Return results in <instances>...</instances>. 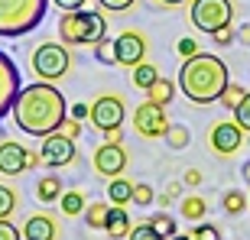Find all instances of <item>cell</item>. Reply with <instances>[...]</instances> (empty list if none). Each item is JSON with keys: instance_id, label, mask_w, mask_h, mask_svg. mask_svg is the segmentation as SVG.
Masks as SVG:
<instances>
[{"instance_id": "36", "label": "cell", "mask_w": 250, "mask_h": 240, "mask_svg": "<svg viewBox=\"0 0 250 240\" xmlns=\"http://www.w3.org/2000/svg\"><path fill=\"white\" fill-rule=\"evenodd\" d=\"M59 133H65V137H78V133H82V120H75V117H65L62 120V127H59Z\"/></svg>"}, {"instance_id": "2", "label": "cell", "mask_w": 250, "mask_h": 240, "mask_svg": "<svg viewBox=\"0 0 250 240\" xmlns=\"http://www.w3.org/2000/svg\"><path fill=\"white\" fill-rule=\"evenodd\" d=\"M228 81H231V72H228L224 59L198 52V56H192V59L182 62L176 84H179V91L186 94L192 104H202V107H205V104L221 101Z\"/></svg>"}, {"instance_id": "40", "label": "cell", "mask_w": 250, "mask_h": 240, "mask_svg": "<svg viewBox=\"0 0 250 240\" xmlns=\"http://www.w3.org/2000/svg\"><path fill=\"white\" fill-rule=\"evenodd\" d=\"M52 3H56L62 13H72V10H84V3H88V0H52Z\"/></svg>"}, {"instance_id": "32", "label": "cell", "mask_w": 250, "mask_h": 240, "mask_svg": "<svg viewBox=\"0 0 250 240\" xmlns=\"http://www.w3.org/2000/svg\"><path fill=\"white\" fill-rule=\"evenodd\" d=\"M231 114H234V120H237V123L244 127V133H250V91L244 94V101L237 104V107H234Z\"/></svg>"}, {"instance_id": "26", "label": "cell", "mask_w": 250, "mask_h": 240, "mask_svg": "<svg viewBox=\"0 0 250 240\" xmlns=\"http://www.w3.org/2000/svg\"><path fill=\"white\" fill-rule=\"evenodd\" d=\"M221 208H224L228 214H241L244 208H250V204H247V195H244L241 188H231V192H224V195H221Z\"/></svg>"}, {"instance_id": "37", "label": "cell", "mask_w": 250, "mask_h": 240, "mask_svg": "<svg viewBox=\"0 0 250 240\" xmlns=\"http://www.w3.org/2000/svg\"><path fill=\"white\" fill-rule=\"evenodd\" d=\"M179 56H186V59H192V56H198V52H202V49H198V42H195V39H179Z\"/></svg>"}, {"instance_id": "35", "label": "cell", "mask_w": 250, "mask_h": 240, "mask_svg": "<svg viewBox=\"0 0 250 240\" xmlns=\"http://www.w3.org/2000/svg\"><path fill=\"white\" fill-rule=\"evenodd\" d=\"M101 3V10H107V13H124V10H130L137 0H98Z\"/></svg>"}, {"instance_id": "34", "label": "cell", "mask_w": 250, "mask_h": 240, "mask_svg": "<svg viewBox=\"0 0 250 240\" xmlns=\"http://www.w3.org/2000/svg\"><path fill=\"white\" fill-rule=\"evenodd\" d=\"M211 39H214V46L228 49V46H234V42H237V29H218Z\"/></svg>"}, {"instance_id": "21", "label": "cell", "mask_w": 250, "mask_h": 240, "mask_svg": "<svg viewBox=\"0 0 250 240\" xmlns=\"http://www.w3.org/2000/svg\"><path fill=\"white\" fill-rule=\"evenodd\" d=\"M156 78H159V68H156L153 62H140V65H133V75H130L133 88H143V91H149Z\"/></svg>"}, {"instance_id": "5", "label": "cell", "mask_w": 250, "mask_h": 240, "mask_svg": "<svg viewBox=\"0 0 250 240\" xmlns=\"http://www.w3.org/2000/svg\"><path fill=\"white\" fill-rule=\"evenodd\" d=\"M29 62H33V75L39 81H59L72 68V52L65 49V42H42L33 49Z\"/></svg>"}, {"instance_id": "44", "label": "cell", "mask_w": 250, "mask_h": 240, "mask_svg": "<svg viewBox=\"0 0 250 240\" xmlns=\"http://www.w3.org/2000/svg\"><path fill=\"white\" fill-rule=\"evenodd\" d=\"M241 176H244V182L250 185V159H247V162H244V169H241Z\"/></svg>"}, {"instance_id": "4", "label": "cell", "mask_w": 250, "mask_h": 240, "mask_svg": "<svg viewBox=\"0 0 250 240\" xmlns=\"http://www.w3.org/2000/svg\"><path fill=\"white\" fill-rule=\"evenodd\" d=\"M49 0H0V36H26L29 29L42 23Z\"/></svg>"}, {"instance_id": "6", "label": "cell", "mask_w": 250, "mask_h": 240, "mask_svg": "<svg viewBox=\"0 0 250 240\" xmlns=\"http://www.w3.org/2000/svg\"><path fill=\"white\" fill-rule=\"evenodd\" d=\"M124 117H127V101L121 94H101L94 98L91 104V123L104 133V140L111 143H121V127H124Z\"/></svg>"}, {"instance_id": "33", "label": "cell", "mask_w": 250, "mask_h": 240, "mask_svg": "<svg viewBox=\"0 0 250 240\" xmlns=\"http://www.w3.org/2000/svg\"><path fill=\"white\" fill-rule=\"evenodd\" d=\"M153 201H156V192H153L149 185H143V182H137V185H133V204L146 208V204H153Z\"/></svg>"}, {"instance_id": "1", "label": "cell", "mask_w": 250, "mask_h": 240, "mask_svg": "<svg viewBox=\"0 0 250 240\" xmlns=\"http://www.w3.org/2000/svg\"><path fill=\"white\" fill-rule=\"evenodd\" d=\"M10 114H13V123H17L20 133L49 137L68 117V101H65V94L52 81H33V84L20 88Z\"/></svg>"}, {"instance_id": "11", "label": "cell", "mask_w": 250, "mask_h": 240, "mask_svg": "<svg viewBox=\"0 0 250 240\" xmlns=\"http://www.w3.org/2000/svg\"><path fill=\"white\" fill-rule=\"evenodd\" d=\"M241 143H244V127L237 120H221L208 130V146L218 156H234L241 149Z\"/></svg>"}, {"instance_id": "10", "label": "cell", "mask_w": 250, "mask_h": 240, "mask_svg": "<svg viewBox=\"0 0 250 240\" xmlns=\"http://www.w3.org/2000/svg\"><path fill=\"white\" fill-rule=\"evenodd\" d=\"M39 156H42V166L49 169H62V166H72L78 149H75V140L65 137V133H49L42 137V146H39Z\"/></svg>"}, {"instance_id": "23", "label": "cell", "mask_w": 250, "mask_h": 240, "mask_svg": "<svg viewBox=\"0 0 250 240\" xmlns=\"http://www.w3.org/2000/svg\"><path fill=\"white\" fill-rule=\"evenodd\" d=\"M59 201H62V214L65 218H78V214H84V208H88V204H84V195L82 192H62V198H59Z\"/></svg>"}, {"instance_id": "7", "label": "cell", "mask_w": 250, "mask_h": 240, "mask_svg": "<svg viewBox=\"0 0 250 240\" xmlns=\"http://www.w3.org/2000/svg\"><path fill=\"white\" fill-rule=\"evenodd\" d=\"M234 20L231 0H192V26L214 36L218 29H228Z\"/></svg>"}, {"instance_id": "27", "label": "cell", "mask_w": 250, "mask_h": 240, "mask_svg": "<svg viewBox=\"0 0 250 240\" xmlns=\"http://www.w3.org/2000/svg\"><path fill=\"white\" fill-rule=\"evenodd\" d=\"M17 192L10 188V185H0V221H10L13 211H17Z\"/></svg>"}, {"instance_id": "38", "label": "cell", "mask_w": 250, "mask_h": 240, "mask_svg": "<svg viewBox=\"0 0 250 240\" xmlns=\"http://www.w3.org/2000/svg\"><path fill=\"white\" fill-rule=\"evenodd\" d=\"M0 240H23V231H17L10 221H0Z\"/></svg>"}, {"instance_id": "28", "label": "cell", "mask_w": 250, "mask_h": 240, "mask_svg": "<svg viewBox=\"0 0 250 240\" xmlns=\"http://www.w3.org/2000/svg\"><path fill=\"white\" fill-rule=\"evenodd\" d=\"M149 224H153V227H156V231L163 234V237H172V234H179V227H176V218H169L166 211L153 214V218H149Z\"/></svg>"}, {"instance_id": "31", "label": "cell", "mask_w": 250, "mask_h": 240, "mask_svg": "<svg viewBox=\"0 0 250 240\" xmlns=\"http://www.w3.org/2000/svg\"><path fill=\"white\" fill-rule=\"evenodd\" d=\"M244 94H247V91H244L241 84L228 81V88H224V94H221V104H224V107H231V111H234V107H237V104L244 101Z\"/></svg>"}, {"instance_id": "22", "label": "cell", "mask_w": 250, "mask_h": 240, "mask_svg": "<svg viewBox=\"0 0 250 240\" xmlns=\"http://www.w3.org/2000/svg\"><path fill=\"white\" fill-rule=\"evenodd\" d=\"M179 208H182V218H186V221H205V211H208V201H205L202 195H188V198H182V204H179Z\"/></svg>"}, {"instance_id": "30", "label": "cell", "mask_w": 250, "mask_h": 240, "mask_svg": "<svg viewBox=\"0 0 250 240\" xmlns=\"http://www.w3.org/2000/svg\"><path fill=\"white\" fill-rule=\"evenodd\" d=\"M192 240H221V231H218V224H205V221H198L192 227V234H188Z\"/></svg>"}, {"instance_id": "16", "label": "cell", "mask_w": 250, "mask_h": 240, "mask_svg": "<svg viewBox=\"0 0 250 240\" xmlns=\"http://www.w3.org/2000/svg\"><path fill=\"white\" fill-rule=\"evenodd\" d=\"M133 185H137V182H130V179H124V176L107 179V201L127 208V204L133 201Z\"/></svg>"}, {"instance_id": "47", "label": "cell", "mask_w": 250, "mask_h": 240, "mask_svg": "<svg viewBox=\"0 0 250 240\" xmlns=\"http://www.w3.org/2000/svg\"><path fill=\"white\" fill-rule=\"evenodd\" d=\"M247 146H250V137H247Z\"/></svg>"}, {"instance_id": "45", "label": "cell", "mask_w": 250, "mask_h": 240, "mask_svg": "<svg viewBox=\"0 0 250 240\" xmlns=\"http://www.w3.org/2000/svg\"><path fill=\"white\" fill-rule=\"evenodd\" d=\"M163 7H179V3H188V0H159Z\"/></svg>"}, {"instance_id": "42", "label": "cell", "mask_w": 250, "mask_h": 240, "mask_svg": "<svg viewBox=\"0 0 250 240\" xmlns=\"http://www.w3.org/2000/svg\"><path fill=\"white\" fill-rule=\"evenodd\" d=\"M202 182V172H198V169H188L186 176H182V185H198Z\"/></svg>"}, {"instance_id": "46", "label": "cell", "mask_w": 250, "mask_h": 240, "mask_svg": "<svg viewBox=\"0 0 250 240\" xmlns=\"http://www.w3.org/2000/svg\"><path fill=\"white\" fill-rule=\"evenodd\" d=\"M169 240H192V237H188V234H172Z\"/></svg>"}, {"instance_id": "29", "label": "cell", "mask_w": 250, "mask_h": 240, "mask_svg": "<svg viewBox=\"0 0 250 240\" xmlns=\"http://www.w3.org/2000/svg\"><path fill=\"white\" fill-rule=\"evenodd\" d=\"M127 240H166L163 234L153 227V224H137V227H130V234H127Z\"/></svg>"}, {"instance_id": "17", "label": "cell", "mask_w": 250, "mask_h": 240, "mask_svg": "<svg viewBox=\"0 0 250 240\" xmlns=\"http://www.w3.org/2000/svg\"><path fill=\"white\" fill-rule=\"evenodd\" d=\"M176 88H179L176 81H169V78H163V75H159L156 81H153V88L146 91V101H153V104H163V107H169V101L176 98Z\"/></svg>"}, {"instance_id": "48", "label": "cell", "mask_w": 250, "mask_h": 240, "mask_svg": "<svg viewBox=\"0 0 250 240\" xmlns=\"http://www.w3.org/2000/svg\"><path fill=\"white\" fill-rule=\"evenodd\" d=\"M247 204H250V195H247Z\"/></svg>"}, {"instance_id": "25", "label": "cell", "mask_w": 250, "mask_h": 240, "mask_svg": "<svg viewBox=\"0 0 250 240\" xmlns=\"http://www.w3.org/2000/svg\"><path fill=\"white\" fill-rule=\"evenodd\" d=\"M91 49H94V59H98L101 65H117V46H114V39H111V36L98 39Z\"/></svg>"}, {"instance_id": "43", "label": "cell", "mask_w": 250, "mask_h": 240, "mask_svg": "<svg viewBox=\"0 0 250 240\" xmlns=\"http://www.w3.org/2000/svg\"><path fill=\"white\" fill-rule=\"evenodd\" d=\"M237 42L250 46V23H241V26H237Z\"/></svg>"}, {"instance_id": "15", "label": "cell", "mask_w": 250, "mask_h": 240, "mask_svg": "<svg viewBox=\"0 0 250 240\" xmlns=\"http://www.w3.org/2000/svg\"><path fill=\"white\" fill-rule=\"evenodd\" d=\"M59 237V224L49 214H33L23 224V240H56Z\"/></svg>"}, {"instance_id": "20", "label": "cell", "mask_w": 250, "mask_h": 240, "mask_svg": "<svg viewBox=\"0 0 250 240\" xmlns=\"http://www.w3.org/2000/svg\"><path fill=\"white\" fill-rule=\"evenodd\" d=\"M107 214H111V201H94L84 208V221L91 231H104L107 227Z\"/></svg>"}, {"instance_id": "8", "label": "cell", "mask_w": 250, "mask_h": 240, "mask_svg": "<svg viewBox=\"0 0 250 240\" xmlns=\"http://www.w3.org/2000/svg\"><path fill=\"white\" fill-rule=\"evenodd\" d=\"M36 166H42V156L39 153L26 149L20 140H0V176L17 179L23 172H29V169H36Z\"/></svg>"}, {"instance_id": "3", "label": "cell", "mask_w": 250, "mask_h": 240, "mask_svg": "<svg viewBox=\"0 0 250 240\" xmlns=\"http://www.w3.org/2000/svg\"><path fill=\"white\" fill-rule=\"evenodd\" d=\"M59 36L65 46H94L107 36V20L101 10H72L59 20Z\"/></svg>"}, {"instance_id": "14", "label": "cell", "mask_w": 250, "mask_h": 240, "mask_svg": "<svg viewBox=\"0 0 250 240\" xmlns=\"http://www.w3.org/2000/svg\"><path fill=\"white\" fill-rule=\"evenodd\" d=\"M114 46H117V65H127V68H133V65L146 62V36L143 33H137V29H124L121 36L114 39Z\"/></svg>"}, {"instance_id": "39", "label": "cell", "mask_w": 250, "mask_h": 240, "mask_svg": "<svg viewBox=\"0 0 250 240\" xmlns=\"http://www.w3.org/2000/svg\"><path fill=\"white\" fill-rule=\"evenodd\" d=\"M179 195H182V185H169V188H166V192H163V195H159L156 201L163 204V208H169V201H176Z\"/></svg>"}, {"instance_id": "24", "label": "cell", "mask_w": 250, "mask_h": 240, "mask_svg": "<svg viewBox=\"0 0 250 240\" xmlns=\"http://www.w3.org/2000/svg\"><path fill=\"white\" fill-rule=\"evenodd\" d=\"M188 143H192L188 127H182V123H169V130H166V146L169 149H186Z\"/></svg>"}, {"instance_id": "18", "label": "cell", "mask_w": 250, "mask_h": 240, "mask_svg": "<svg viewBox=\"0 0 250 240\" xmlns=\"http://www.w3.org/2000/svg\"><path fill=\"white\" fill-rule=\"evenodd\" d=\"M36 198L42 204L59 201V198H62V179H59V176H42L36 182Z\"/></svg>"}, {"instance_id": "13", "label": "cell", "mask_w": 250, "mask_h": 240, "mask_svg": "<svg viewBox=\"0 0 250 240\" xmlns=\"http://www.w3.org/2000/svg\"><path fill=\"white\" fill-rule=\"evenodd\" d=\"M20 88H23V84H20L17 62H13L7 52H0V120L13 111V101H17Z\"/></svg>"}, {"instance_id": "12", "label": "cell", "mask_w": 250, "mask_h": 240, "mask_svg": "<svg viewBox=\"0 0 250 240\" xmlns=\"http://www.w3.org/2000/svg\"><path fill=\"white\" fill-rule=\"evenodd\" d=\"M127 149L121 143H111V140H104L101 146L94 149V172L104 179H114V176H124V169H127Z\"/></svg>"}, {"instance_id": "41", "label": "cell", "mask_w": 250, "mask_h": 240, "mask_svg": "<svg viewBox=\"0 0 250 240\" xmlns=\"http://www.w3.org/2000/svg\"><path fill=\"white\" fill-rule=\"evenodd\" d=\"M68 117L84 120V117H91V107H88V104H72V107H68Z\"/></svg>"}, {"instance_id": "9", "label": "cell", "mask_w": 250, "mask_h": 240, "mask_svg": "<svg viewBox=\"0 0 250 240\" xmlns=\"http://www.w3.org/2000/svg\"><path fill=\"white\" fill-rule=\"evenodd\" d=\"M133 130H137L140 137L146 140H156V137H166L169 130V114L163 104H153V101H143L133 111Z\"/></svg>"}, {"instance_id": "19", "label": "cell", "mask_w": 250, "mask_h": 240, "mask_svg": "<svg viewBox=\"0 0 250 240\" xmlns=\"http://www.w3.org/2000/svg\"><path fill=\"white\" fill-rule=\"evenodd\" d=\"M104 231L111 237H127L130 234V214L124 211L121 204H111V214H107V227Z\"/></svg>"}]
</instances>
